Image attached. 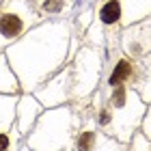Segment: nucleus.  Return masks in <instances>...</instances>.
Returning a JSON list of instances; mask_svg holds the SVG:
<instances>
[{
	"instance_id": "1",
	"label": "nucleus",
	"mask_w": 151,
	"mask_h": 151,
	"mask_svg": "<svg viewBox=\"0 0 151 151\" xmlns=\"http://www.w3.org/2000/svg\"><path fill=\"white\" fill-rule=\"evenodd\" d=\"M41 30L30 32L22 43L11 47L6 56L11 60V67L15 69L19 84L24 91H37L41 82H45L50 76L60 67L67 54V37H58L54 43L45 45L41 50Z\"/></svg>"
},
{
	"instance_id": "2",
	"label": "nucleus",
	"mask_w": 151,
	"mask_h": 151,
	"mask_svg": "<svg viewBox=\"0 0 151 151\" xmlns=\"http://www.w3.org/2000/svg\"><path fill=\"white\" fill-rule=\"evenodd\" d=\"M147 104L140 99V95L127 84L110 86V95L106 97L101 110L97 112V123L101 132L114 136L119 142H129L134 136V129L140 125L145 116Z\"/></svg>"
},
{
	"instance_id": "3",
	"label": "nucleus",
	"mask_w": 151,
	"mask_h": 151,
	"mask_svg": "<svg viewBox=\"0 0 151 151\" xmlns=\"http://www.w3.org/2000/svg\"><path fill=\"white\" fill-rule=\"evenodd\" d=\"M71 136V110L54 108L39 119L26 147L32 151H63Z\"/></svg>"
},
{
	"instance_id": "4",
	"label": "nucleus",
	"mask_w": 151,
	"mask_h": 151,
	"mask_svg": "<svg viewBox=\"0 0 151 151\" xmlns=\"http://www.w3.org/2000/svg\"><path fill=\"white\" fill-rule=\"evenodd\" d=\"M35 22L37 13L28 0H6V4L0 9V47L22 37Z\"/></svg>"
},
{
	"instance_id": "5",
	"label": "nucleus",
	"mask_w": 151,
	"mask_h": 151,
	"mask_svg": "<svg viewBox=\"0 0 151 151\" xmlns=\"http://www.w3.org/2000/svg\"><path fill=\"white\" fill-rule=\"evenodd\" d=\"M99 58H95L88 50H84L76 60V67H71V99H82L88 93H93V88L97 86L99 78Z\"/></svg>"
},
{
	"instance_id": "6",
	"label": "nucleus",
	"mask_w": 151,
	"mask_h": 151,
	"mask_svg": "<svg viewBox=\"0 0 151 151\" xmlns=\"http://www.w3.org/2000/svg\"><path fill=\"white\" fill-rule=\"evenodd\" d=\"M71 86H73V78H71V67H69L63 73H58L54 80H50L41 91H37V97L45 106H58L63 101L71 99Z\"/></svg>"
},
{
	"instance_id": "7",
	"label": "nucleus",
	"mask_w": 151,
	"mask_h": 151,
	"mask_svg": "<svg viewBox=\"0 0 151 151\" xmlns=\"http://www.w3.org/2000/svg\"><path fill=\"white\" fill-rule=\"evenodd\" d=\"M123 50L134 58H142L151 50V24H142L123 32Z\"/></svg>"
},
{
	"instance_id": "8",
	"label": "nucleus",
	"mask_w": 151,
	"mask_h": 151,
	"mask_svg": "<svg viewBox=\"0 0 151 151\" xmlns=\"http://www.w3.org/2000/svg\"><path fill=\"white\" fill-rule=\"evenodd\" d=\"M39 112V104L35 101V97H30V95H26V97L19 101V108L15 110V114H19V134H28L32 123H35V116Z\"/></svg>"
},
{
	"instance_id": "9",
	"label": "nucleus",
	"mask_w": 151,
	"mask_h": 151,
	"mask_svg": "<svg viewBox=\"0 0 151 151\" xmlns=\"http://www.w3.org/2000/svg\"><path fill=\"white\" fill-rule=\"evenodd\" d=\"M15 119V97L0 95V132H9Z\"/></svg>"
},
{
	"instance_id": "10",
	"label": "nucleus",
	"mask_w": 151,
	"mask_h": 151,
	"mask_svg": "<svg viewBox=\"0 0 151 151\" xmlns=\"http://www.w3.org/2000/svg\"><path fill=\"white\" fill-rule=\"evenodd\" d=\"M97 15H99V22H101V24L112 26V24H116V22L121 19V15H123V9H121L119 0H106V2L99 6Z\"/></svg>"
},
{
	"instance_id": "11",
	"label": "nucleus",
	"mask_w": 151,
	"mask_h": 151,
	"mask_svg": "<svg viewBox=\"0 0 151 151\" xmlns=\"http://www.w3.org/2000/svg\"><path fill=\"white\" fill-rule=\"evenodd\" d=\"M0 93L2 95L17 93V80H15V76L11 73L9 65L4 63L2 56H0Z\"/></svg>"
},
{
	"instance_id": "12",
	"label": "nucleus",
	"mask_w": 151,
	"mask_h": 151,
	"mask_svg": "<svg viewBox=\"0 0 151 151\" xmlns=\"http://www.w3.org/2000/svg\"><path fill=\"white\" fill-rule=\"evenodd\" d=\"M95 138H97V132H95V129H91V127L82 129L78 140H76V151H91L95 147Z\"/></svg>"
},
{
	"instance_id": "13",
	"label": "nucleus",
	"mask_w": 151,
	"mask_h": 151,
	"mask_svg": "<svg viewBox=\"0 0 151 151\" xmlns=\"http://www.w3.org/2000/svg\"><path fill=\"white\" fill-rule=\"evenodd\" d=\"M69 6V0H45L41 4L43 13H65V9Z\"/></svg>"
},
{
	"instance_id": "14",
	"label": "nucleus",
	"mask_w": 151,
	"mask_h": 151,
	"mask_svg": "<svg viewBox=\"0 0 151 151\" xmlns=\"http://www.w3.org/2000/svg\"><path fill=\"white\" fill-rule=\"evenodd\" d=\"M95 149L97 151H121V145L114 142L112 138H108V136L97 134V138H95Z\"/></svg>"
},
{
	"instance_id": "15",
	"label": "nucleus",
	"mask_w": 151,
	"mask_h": 151,
	"mask_svg": "<svg viewBox=\"0 0 151 151\" xmlns=\"http://www.w3.org/2000/svg\"><path fill=\"white\" fill-rule=\"evenodd\" d=\"M140 123H142V136L151 142V106L145 110V116H142Z\"/></svg>"
},
{
	"instance_id": "16",
	"label": "nucleus",
	"mask_w": 151,
	"mask_h": 151,
	"mask_svg": "<svg viewBox=\"0 0 151 151\" xmlns=\"http://www.w3.org/2000/svg\"><path fill=\"white\" fill-rule=\"evenodd\" d=\"M22 151H32V149H28V147H24V149H22Z\"/></svg>"
},
{
	"instance_id": "17",
	"label": "nucleus",
	"mask_w": 151,
	"mask_h": 151,
	"mask_svg": "<svg viewBox=\"0 0 151 151\" xmlns=\"http://www.w3.org/2000/svg\"><path fill=\"white\" fill-rule=\"evenodd\" d=\"M63 151H65V149H63Z\"/></svg>"
}]
</instances>
